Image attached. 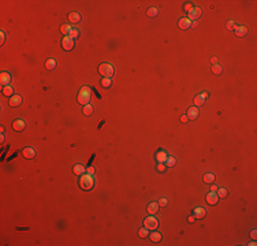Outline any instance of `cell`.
Masks as SVG:
<instances>
[{
    "mask_svg": "<svg viewBox=\"0 0 257 246\" xmlns=\"http://www.w3.org/2000/svg\"><path fill=\"white\" fill-rule=\"evenodd\" d=\"M94 184V180H93V176L90 174H85L79 178V187L83 189V190H90L93 187Z\"/></svg>",
    "mask_w": 257,
    "mask_h": 246,
    "instance_id": "cell-1",
    "label": "cell"
},
{
    "mask_svg": "<svg viewBox=\"0 0 257 246\" xmlns=\"http://www.w3.org/2000/svg\"><path fill=\"white\" fill-rule=\"evenodd\" d=\"M115 73V70L113 67L109 64V63H101L100 66H99V74L103 75L104 78H111Z\"/></svg>",
    "mask_w": 257,
    "mask_h": 246,
    "instance_id": "cell-2",
    "label": "cell"
},
{
    "mask_svg": "<svg viewBox=\"0 0 257 246\" xmlns=\"http://www.w3.org/2000/svg\"><path fill=\"white\" fill-rule=\"evenodd\" d=\"M89 101H90V89L83 86L78 93V103L82 105H86L89 104Z\"/></svg>",
    "mask_w": 257,
    "mask_h": 246,
    "instance_id": "cell-3",
    "label": "cell"
},
{
    "mask_svg": "<svg viewBox=\"0 0 257 246\" xmlns=\"http://www.w3.org/2000/svg\"><path fill=\"white\" fill-rule=\"evenodd\" d=\"M144 226L148 228L149 231H151V230H156V228L159 227V221H157L156 217H153V216L151 215L144 220Z\"/></svg>",
    "mask_w": 257,
    "mask_h": 246,
    "instance_id": "cell-4",
    "label": "cell"
},
{
    "mask_svg": "<svg viewBox=\"0 0 257 246\" xmlns=\"http://www.w3.org/2000/svg\"><path fill=\"white\" fill-rule=\"evenodd\" d=\"M62 48L64 49V51H71V49L74 48V38H71L70 36L63 37V40H62Z\"/></svg>",
    "mask_w": 257,
    "mask_h": 246,
    "instance_id": "cell-5",
    "label": "cell"
},
{
    "mask_svg": "<svg viewBox=\"0 0 257 246\" xmlns=\"http://www.w3.org/2000/svg\"><path fill=\"white\" fill-rule=\"evenodd\" d=\"M201 8L200 7H193L190 11L188 12L189 14V17H188V19H190V21H196V19H198L201 17Z\"/></svg>",
    "mask_w": 257,
    "mask_h": 246,
    "instance_id": "cell-6",
    "label": "cell"
},
{
    "mask_svg": "<svg viewBox=\"0 0 257 246\" xmlns=\"http://www.w3.org/2000/svg\"><path fill=\"white\" fill-rule=\"evenodd\" d=\"M219 201V197L216 194V191H211V193H208L207 194V203L209 205H216Z\"/></svg>",
    "mask_w": 257,
    "mask_h": 246,
    "instance_id": "cell-7",
    "label": "cell"
},
{
    "mask_svg": "<svg viewBox=\"0 0 257 246\" xmlns=\"http://www.w3.org/2000/svg\"><path fill=\"white\" fill-rule=\"evenodd\" d=\"M208 97V93H201L198 96H196L194 97V107H200L205 103V100Z\"/></svg>",
    "mask_w": 257,
    "mask_h": 246,
    "instance_id": "cell-8",
    "label": "cell"
},
{
    "mask_svg": "<svg viewBox=\"0 0 257 246\" xmlns=\"http://www.w3.org/2000/svg\"><path fill=\"white\" fill-rule=\"evenodd\" d=\"M8 104L11 105V107H19V105L22 104V97H21L19 94H14L13 97L10 98Z\"/></svg>",
    "mask_w": 257,
    "mask_h": 246,
    "instance_id": "cell-9",
    "label": "cell"
},
{
    "mask_svg": "<svg viewBox=\"0 0 257 246\" xmlns=\"http://www.w3.org/2000/svg\"><path fill=\"white\" fill-rule=\"evenodd\" d=\"M25 126H26V123L22 120V119H17V120H14L13 123V129L15 130V131H22V130L25 129Z\"/></svg>",
    "mask_w": 257,
    "mask_h": 246,
    "instance_id": "cell-10",
    "label": "cell"
},
{
    "mask_svg": "<svg viewBox=\"0 0 257 246\" xmlns=\"http://www.w3.org/2000/svg\"><path fill=\"white\" fill-rule=\"evenodd\" d=\"M178 26H179L181 29H183V30H186V29H189V27L192 26V21L188 18H181L179 22H178Z\"/></svg>",
    "mask_w": 257,
    "mask_h": 246,
    "instance_id": "cell-11",
    "label": "cell"
},
{
    "mask_svg": "<svg viewBox=\"0 0 257 246\" xmlns=\"http://www.w3.org/2000/svg\"><path fill=\"white\" fill-rule=\"evenodd\" d=\"M10 82H11V75L8 73H1V75H0V84L3 86H7L10 85Z\"/></svg>",
    "mask_w": 257,
    "mask_h": 246,
    "instance_id": "cell-12",
    "label": "cell"
},
{
    "mask_svg": "<svg viewBox=\"0 0 257 246\" xmlns=\"http://www.w3.org/2000/svg\"><path fill=\"white\" fill-rule=\"evenodd\" d=\"M22 154H23L25 159H33V157L36 156V152H34L33 148H25L23 152H22Z\"/></svg>",
    "mask_w": 257,
    "mask_h": 246,
    "instance_id": "cell-13",
    "label": "cell"
},
{
    "mask_svg": "<svg viewBox=\"0 0 257 246\" xmlns=\"http://www.w3.org/2000/svg\"><path fill=\"white\" fill-rule=\"evenodd\" d=\"M198 116V108L197 107H190L188 110V118L189 119H196V118Z\"/></svg>",
    "mask_w": 257,
    "mask_h": 246,
    "instance_id": "cell-14",
    "label": "cell"
},
{
    "mask_svg": "<svg viewBox=\"0 0 257 246\" xmlns=\"http://www.w3.org/2000/svg\"><path fill=\"white\" fill-rule=\"evenodd\" d=\"M69 21L71 23H78L81 21V15L78 12H70L69 14Z\"/></svg>",
    "mask_w": 257,
    "mask_h": 246,
    "instance_id": "cell-15",
    "label": "cell"
},
{
    "mask_svg": "<svg viewBox=\"0 0 257 246\" xmlns=\"http://www.w3.org/2000/svg\"><path fill=\"white\" fill-rule=\"evenodd\" d=\"M205 213H207V211L204 208H194V212H193L196 219H202L205 216Z\"/></svg>",
    "mask_w": 257,
    "mask_h": 246,
    "instance_id": "cell-16",
    "label": "cell"
},
{
    "mask_svg": "<svg viewBox=\"0 0 257 246\" xmlns=\"http://www.w3.org/2000/svg\"><path fill=\"white\" fill-rule=\"evenodd\" d=\"M146 209H148L149 215H155V213H157V211H159V203H151Z\"/></svg>",
    "mask_w": 257,
    "mask_h": 246,
    "instance_id": "cell-17",
    "label": "cell"
},
{
    "mask_svg": "<svg viewBox=\"0 0 257 246\" xmlns=\"http://www.w3.org/2000/svg\"><path fill=\"white\" fill-rule=\"evenodd\" d=\"M234 30H235V33H237V36L238 37H245L246 34H248V29H246L245 26H237Z\"/></svg>",
    "mask_w": 257,
    "mask_h": 246,
    "instance_id": "cell-18",
    "label": "cell"
},
{
    "mask_svg": "<svg viewBox=\"0 0 257 246\" xmlns=\"http://www.w3.org/2000/svg\"><path fill=\"white\" fill-rule=\"evenodd\" d=\"M167 157H168V156H167V153H166L164 150H159V152L156 153V159H157L159 163H166Z\"/></svg>",
    "mask_w": 257,
    "mask_h": 246,
    "instance_id": "cell-19",
    "label": "cell"
},
{
    "mask_svg": "<svg viewBox=\"0 0 257 246\" xmlns=\"http://www.w3.org/2000/svg\"><path fill=\"white\" fill-rule=\"evenodd\" d=\"M73 171H74V174H75V175H82L83 172L86 171V168L82 166V164H75V166H74V168H73Z\"/></svg>",
    "mask_w": 257,
    "mask_h": 246,
    "instance_id": "cell-20",
    "label": "cell"
},
{
    "mask_svg": "<svg viewBox=\"0 0 257 246\" xmlns=\"http://www.w3.org/2000/svg\"><path fill=\"white\" fill-rule=\"evenodd\" d=\"M3 94L7 96V97H13V96H14V89L10 85L3 86Z\"/></svg>",
    "mask_w": 257,
    "mask_h": 246,
    "instance_id": "cell-21",
    "label": "cell"
},
{
    "mask_svg": "<svg viewBox=\"0 0 257 246\" xmlns=\"http://www.w3.org/2000/svg\"><path fill=\"white\" fill-rule=\"evenodd\" d=\"M56 67V60L55 59H48V60L45 61V68H48V70H53V68Z\"/></svg>",
    "mask_w": 257,
    "mask_h": 246,
    "instance_id": "cell-22",
    "label": "cell"
},
{
    "mask_svg": "<svg viewBox=\"0 0 257 246\" xmlns=\"http://www.w3.org/2000/svg\"><path fill=\"white\" fill-rule=\"evenodd\" d=\"M71 30H73V27H71L70 25H62V26H60V31H62L64 36H69L70 33H71Z\"/></svg>",
    "mask_w": 257,
    "mask_h": 246,
    "instance_id": "cell-23",
    "label": "cell"
},
{
    "mask_svg": "<svg viewBox=\"0 0 257 246\" xmlns=\"http://www.w3.org/2000/svg\"><path fill=\"white\" fill-rule=\"evenodd\" d=\"M152 242H160L162 241V234L160 233H151L149 234Z\"/></svg>",
    "mask_w": 257,
    "mask_h": 246,
    "instance_id": "cell-24",
    "label": "cell"
},
{
    "mask_svg": "<svg viewBox=\"0 0 257 246\" xmlns=\"http://www.w3.org/2000/svg\"><path fill=\"white\" fill-rule=\"evenodd\" d=\"M138 235H140L141 238H146V237H149V230H148L146 227L140 228V231H138Z\"/></svg>",
    "mask_w": 257,
    "mask_h": 246,
    "instance_id": "cell-25",
    "label": "cell"
},
{
    "mask_svg": "<svg viewBox=\"0 0 257 246\" xmlns=\"http://www.w3.org/2000/svg\"><path fill=\"white\" fill-rule=\"evenodd\" d=\"M175 163H176L175 157H172V156H168V157H167V160H166V167H172V166H175Z\"/></svg>",
    "mask_w": 257,
    "mask_h": 246,
    "instance_id": "cell-26",
    "label": "cell"
},
{
    "mask_svg": "<svg viewBox=\"0 0 257 246\" xmlns=\"http://www.w3.org/2000/svg\"><path fill=\"white\" fill-rule=\"evenodd\" d=\"M213 180H215V175L213 174H205L204 175V182L205 183H212Z\"/></svg>",
    "mask_w": 257,
    "mask_h": 246,
    "instance_id": "cell-27",
    "label": "cell"
},
{
    "mask_svg": "<svg viewBox=\"0 0 257 246\" xmlns=\"http://www.w3.org/2000/svg\"><path fill=\"white\" fill-rule=\"evenodd\" d=\"M92 112H93V107L90 104H86V105H83V114L85 115H92Z\"/></svg>",
    "mask_w": 257,
    "mask_h": 246,
    "instance_id": "cell-28",
    "label": "cell"
},
{
    "mask_svg": "<svg viewBox=\"0 0 257 246\" xmlns=\"http://www.w3.org/2000/svg\"><path fill=\"white\" fill-rule=\"evenodd\" d=\"M218 197H219V198H223V197H226L227 196V193H228V191H227V189H224V187H222V189H218Z\"/></svg>",
    "mask_w": 257,
    "mask_h": 246,
    "instance_id": "cell-29",
    "label": "cell"
},
{
    "mask_svg": "<svg viewBox=\"0 0 257 246\" xmlns=\"http://www.w3.org/2000/svg\"><path fill=\"white\" fill-rule=\"evenodd\" d=\"M111 85H112V81L109 80V78H104V80H101V86H103V88H109Z\"/></svg>",
    "mask_w": 257,
    "mask_h": 246,
    "instance_id": "cell-30",
    "label": "cell"
},
{
    "mask_svg": "<svg viewBox=\"0 0 257 246\" xmlns=\"http://www.w3.org/2000/svg\"><path fill=\"white\" fill-rule=\"evenodd\" d=\"M222 70H223V68L220 67L219 64H213V67H212V73L213 74H220V73H222Z\"/></svg>",
    "mask_w": 257,
    "mask_h": 246,
    "instance_id": "cell-31",
    "label": "cell"
},
{
    "mask_svg": "<svg viewBox=\"0 0 257 246\" xmlns=\"http://www.w3.org/2000/svg\"><path fill=\"white\" fill-rule=\"evenodd\" d=\"M149 17H156L157 15V8H155V7H152V8H149L148 10V12H146Z\"/></svg>",
    "mask_w": 257,
    "mask_h": 246,
    "instance_id": "cell-32",
    "label": "cell"
},
{
    "mask_svg": "<svg viewBox=\"0 0 257 246\" xmlns=\"http://www.w3.org/2000/svg\"><path fill=\"white\" fill-rule=\"evenodd\" d=\"M235 27H237V26H235V22H234V21H228V22H227V29H228V30H234Z\"/></svg>",
    "mask_w": 257,
    "mask_h": 246,
    "instance_id": "cell-33",
    "label": "cell"
},
{
    "mask_svg": "<svg viewBox=\"0 0 257 246\" xmlns=\"http://www.w3.org/2000/svg\"><path fill=\"white\" fill-rule=\"evenodd\" d=\"M69 36L71 37V38H77V37L79 36V30H77V29H73V30H71V33H70Z\"/></svg>",
    "mask_w": 257,
    "mask_h": 246,
    "instance_id": "cell-34",
    "label": "cell"
},
{
    "mask_svg": "<svg viewBox=\"0 0 257 246\" xmlns=\"http://www.w3.org/2000/svg\"><path fill=\"white\" fill-rule=\"evenodd\" d=\"M167 204H168L167 198H160V200H159V207H166Z\"/></svg>",
    "mask_w": 257,
    "mask_h": 246,
    "instance_id": "cell-35",
    "label": "cell"
},
{
    "mask_svg": "<svg viewBox=\"0 0 257 246\" xmlns=\"http://www.w3.org/2000/svg\"><path fill=\"white\" fill-rule=\"evenodd\" d=\"M4 41H6V33H4V31H0V44L3 45Z\"/></svg>",
    "mask_w": 257,
    "mask_h": 246,
    "instance_id": "cell-36",
    "label": "cell"
},
{
    "mask_svg": "<svg viewBox=\"0 0 257 246\" xmlns=\"http://www.w3.org/2000/svg\"><path fill=\"white\" fill-rule=\"evenodd\" d=\"M166 168H167V167H166V164H164V163H159V166H157V171L163 172Z\"/></svg>",
    "mask_w": 257,
    "mask_h": 246,
    "instance_id": "cell-37",
    "label": "cell"
},
{
    "mask_svg": "<svg viewBox=\"0 0 257 246\" xmlns=\"http://www.w3.org/2000/svg\"><path fill=\"white\" fill-rule=\"evenodd\" d=\"M188 120H189L188 115H182V116H181V122H182V123H186Z\"/></svg>",
    "mask_w": 257,
    "mask_h": 246,
    "instance_id": "cell-38",
    "label": "cell"
},
{
    "mask_svg": "<svg viewBox=\"0 0 257 246\" xmlns=\"http://www.w3.org/2000/svg\"><path fill=\"white\" fill-rule=\"evenodd\" d=\"M192 8H193V6H192V4H190V3H188V4H186V6H185V11H190V10H192Z\"/></svg>",
    "mask_w": 257,
    "mask_h": 246,
    "instance_id": "cell-39",
    "label": "cell"
},
{
    "mask_svg": "<svg viewBox=\"0 0 257 246\" xmlns=\"http://www.w3.org/2000/svg\"><path fill=\"white\" fill-rule=\"evenodd\" d=\"M194 220H196L194 215H192V216H189V217H188V221H189V223H194Z\"/></svg>",
    "mask_w": 257,
    "mask_h": 246,
    "instance_id": "cell-40",
    "label": "cell"
},
{
    "mask_svg": "<svg viewBox=\"0 0 257 246\" xmlns=\"http://www.w3.org/2000/svg\"><path fill=\"white\" fill-rule=\"evenodd\" d=\"M250 237L253 238V239H256V238H257V231H256V230H253V231L250 233Z\"/></svg>",
    "mask_w": 257,
    "mask_h": 246,
    "instance_id": "cell-41",
    "label": "cell"
},
{
    "mask_svg": "<svg viewBox=\"0 0 257 246\" xmlns=\"http://www.w3.org/2000/svg\"><path fill=\"white\" fill-rule=\"evenodd\" d=\"M86 172L92 175V174H93V172H94V168H93V167H88V168H86Z\"/></svg>",
    "mask_w": 257,
    "mask_h": 246,
    "instance_id": "cell-42",
    "label": "cell"
},
{
    "mask_svg": "<svg viewBox=\"0 0 257 246\" xmlns=\"http://www.w3.org/2000/svg\"><path fill=\"white\" fill-rule=\"evenodd\" d=\"M211 61H212L213 64H218V57H216V56H212V57H211Z\"/></svg>",
    "mask_w": 257,
    "mask_h": 246,
    "instance_id": "cell-43",
    "label": "cell"
},
{
    "mask_svg": "<svg viewBox=\"0 0 257 246\" xmlns=\"http://www.w3.org/2000/svg\"><path fill=\"white\" fill-rule=\"evenodd\" d=\"M218 190V187H216V186H215V184H213L212 187H211V191H216Z\"/></svg>",
    "mask_w": 257,
    "mask_h": 246,
    "instance_id": "cell-44",
    "label": "cell"
},
{
    "mask_svg": "<svg viewBox=\"0 0 257 246\" xmlns=\"http://www.w3.org/2000/svg\"><path fill=\"white\" fill-rule=\"evenodd\" d=\"M4 138H6V137H4V133H1V138H0V141L4 142Z\"/></svg>",
    "mask_w": 257,
    "mask_h": 246,
    "instance_id": "cell-45",
    "label": "cell"
}]
</instances>
